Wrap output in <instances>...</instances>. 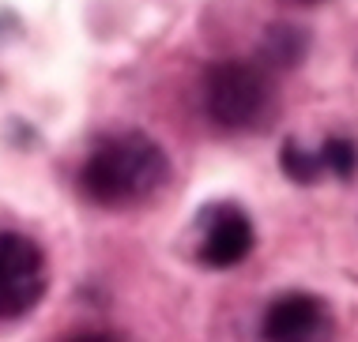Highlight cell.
Returning a JSON list of instances; mask_svg holds the SVG:
<instances>
[{"label": "cell", "mask_w": 358, "mask_h": 342, "mask_svg": "<svg viewBox=\"0 0 358 342\" xmlns=\"http://www.w3.org/2000/svg\"><path fill=\"white\" fill-rule=\"evenodd\" d=\"M253 252V222L238 203H211L196 226V256L204 267H234Z\"/></svg>", "instance_id": "4"}, {"label": "cell", "mask_w": 358, "mask_h": 342, "mask_svg": "<svg viewBox=\"0 0 358 342\" xmlns=\"http://www.w3.org/2000/svg\"><path fill=\"white\" fill-rule=\"evenodd\" d=\"M294 4H321V0H294Z\"/></svg>", "instance_id": "9"}, {"label": "cell", "mask_w": 358, "mask_h": 342, "mask_svg": "<svg viewBox=\"0 0 358 342\" xmlns=\"http://www.w3.org/2000/svg\"><path fill=\"white\" fill-rule=\"evenodd\" d=\"M204 110L230 132L257 128L272 117V83L249 61H222L204 75Z\"/></svg>", "instance_id": "2"}, {"label": "cell", "mask_w": 358, "mask_h": 342, "mask_svg": "<svg viewBox=\"0 0 358 342\" xmlns=\"http://www.w3.org/2000/svg\"><path fill=\"white\" fill-rule=\"evenodd\" d=\"M170 162L151 135L124 132L110 135L87 154L80 188L99 207H136L166 184Z\"/></svg>", "instance_id": "1"}, {"label": "cell", "mask_w": 358, "mask_h": 342, "mask_svg": "<svg viewBox=\"0 0 358 342\" xmlns=\"http://www.w3.org/2000/svg\"><path fill=\"white\" fill-rule=\"evenodd\" d=\"M45 293V256L23 233H0V320L27 316Z\"/></svg>", "instance_id": "3"}, {"label": "cell", "mask_w": 358, "mask_h": 342, "mask_svg": "<svg viewBox=\"0 0 358 342\" xmlns=\"http://www.w3.org/2000/svg\"><path fill=\"white\" fill-rule=\"evenodd\" d=\"M264 57L268 61H279V64H294L302 57V38L290 31V27H275L264 38Z\"/></svg>", "instance_id": "7"}, {"label": "cell", "mask_w": 358, "mask_h": 342, "mask_svg": "<svg viewBox=\"0 0 358 342\" xmlns=\"http://www.w3.org/2000/svg\"><path fill=\"white\" fill-rule=\"evenodd\" d=\"M72 342H121V339H113V335H102V331H91V335H80V339H72Z\"/></svg>", "instance_id": "8"}, {"label": "cell", "mask_w": 358, "mask_h": 342, "mask_svg": "<svg viewBox=\"0 0 358 342\" xmlns=\"http://www.w3.org/2000/svg\"><path fill=\"white\" fill-rule=\"evenodd\" d=\"M264 342H332V312L313 293H283L264 312Z\"/></svg>", "instance_id": "5"}, {"label": "cell", "mask_w": 358, "mask_h": 342, "mask_svg": "<svg viewBox=\"0 0 358 342\" xmlns=\"http://www.w3.org/2000/svg\"><path fill=\"white\" fill-rule=\"evenodd\" d=\"M317 158H321V170L324 177H355L358 170V147L351 140H343V135H332V140H324L321 147H317Z\"/></svg>", "instance_id": "6"}]
</instances>
